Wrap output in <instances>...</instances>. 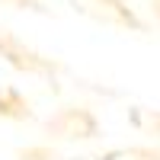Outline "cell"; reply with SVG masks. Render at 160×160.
<instances>
[{"label":"cell","instance_id":"6da1fadb","mask_svg":"<svg viewBox=\"0 0 160 160\" xmlns=\"http://www.w3.org/2000/svg\"><path fill=\"white\" fill-rule=\"evenodd\" d=\"M48 131H55L58 138H93L96 118L87 109H61L55 118H48Z\"/></svg>","mask_w":160,"mask_h":160},{"label":"cell","instance_id":"7a4b0ae2","mask_svg":"<svg viewBox=\"0 0 160 160\" xmlns=\"http://www.w3.org/2000/svg\"><path fill=\"white\" fill-rule=\"evenodd\" d=\"M0 51H7L10 61L16 64V68H22V71H38L42 68V61H38L29 48H22L13 35H7V32H0Z\"/></svg>","mask_w":160,"mask_h":160},{"label":"cell","instance_id":"3957f363","mask_svg":"<svg viewBox=\"0 0 160 160\" xmlns=\"http://www.w3.org/2000/svg\"><path fill=\"white\" fill-rule=\"evenodd\" d=\"M0 115H7V118H29V102H26L13 87H7V90H0Z\"/></svg>","mask_w":160,"mask_h":160}]
</instances>
